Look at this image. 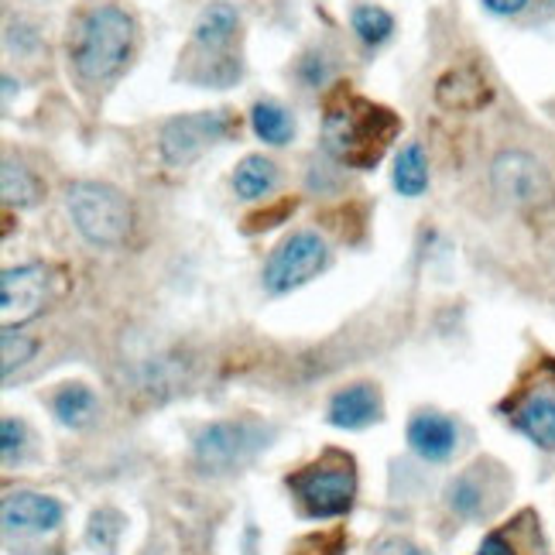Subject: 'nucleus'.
I'll return each mask as SVG.
<instances>
[{
  "label": "nucleus",
  "mask_w": 555,
  "mask_h": 555,
  "mask_svg": "<svg viewBox=\"0 0 555 555\" xmlns=\"http://www.w3.org/2000/svg\"><path fill=\"white\" fill-rule=\"evenodd\" d=\"M241 31V14L233 4H223V0H217V4H209L196 28H192V46L203 49L206 55H217V59H227L223 52L230 49V41L237 38Z\"/></svg>",
  "instance_id": "nucleus-15"
},
{
  "label": "nucleus",
  "mask_w": 555,
  "mask_h": 555,
  "mask_svg": "<svg viewBox=\"0 0 555 555\" xmlns=\"http://www.w3.org/2000/svg\"><path fill=\"white\" fill-rule=\"evenodd\" d=\"M401 131V120L367 96L350 90V82H336L323 103V144L347 168L367 172L374 168Z\"/></svg>",
  "instance_id": "nucleus-1"
},
{
  "label": "nucleus",
  "mask_w": 555,
  "mask_h": 555,
  "mask_svg": "<svg viewBox=\"0 0 555 555\" xmlns=\"http://www.w3.org/2000/svg\"><path fill=\"white\" fill-rule=\"evenodd\" d=\"M0 350H4V364H0V371H4V380H8L14 374V367L28 364V360L35 357L38 339H31L25 333H14V330H4V336H0Z\"/></svg>",
  "instance_id": "nucleus-26"
},
{
  "label": "nucleus",
  "mask_w": 555,
  "mask_h": 555,
  "mask_svg": "<svg viewBox=\"0 0 555 555\" xmlns=\"http://www.w3.org/2000/svg\"><path fill=\"white\" fill-rule=\"evenodd\" d=\"M326 261H330V250L323 237L312 230H298L271 250V258L264 264V288L271 295H285L298 285L312 282V278L326 268Z\"/></svg>",
  "instance_id": "nucleus-6"
},
{
  "label": "nucleus",
  "mask_w": 555,
  "mask_h": 555,
  "mask_svg": "<svg viewBox=\"0 0 555 555\" xmlns=\"http://www.w3.org/2000/svg\"><path fill=\"white\" fill-rule=\"evenodd\" d=\"M347 552V528H326V531H312V535H302L288 555H344Z\"/></svg>",
  "instance_id": "nucleus-25"
},
{
  "label": "nucleus",
  "mask_w": 555,
  "mask_h": 555,
  "mask_svg": "<svg viewBox=\"0 0 555 555\" xmlns=\"http://www.w3.org/2000/svg\"><path fill=\"white\" fill-rule=\"evenodd\" d=\"M274 182H278V168L264 155H247L237 165V172H233V189H237L241 199H264L274 189Z\"/></svg>",
  "instance_id": "nucleus-18"
},
{
  "label": "nucleus",
  "mask_w": 555,
  "mask_h": 555,
  "mask_svg": "<svg viewBox=\"0 0 555 555\" xmlns=\"http://www.w3.org/2000/svg\"><path fill=\"white\" fill-rule=\"evenodd\" d=\"M285 487L306 518H344L357 498V460L344 450H326L288 474Z\"/></svg>",
  "instance_id": "nucleus-3"
},
{
  "label": "nucleus",
  "mask_w": 555,
  "mask_h": 555,
  "mask_svg": "<svg viewBox=\"0 0 555 555\" xmlns=\"http://www.w3.org/2000/svg\"><path fill=\"white\" fill-rule=\"evenodd\" d=\"M288 209H295V203H282V206L271 209V212H258V217H250V227L247 230L254 233V230H261V227H274V220H282Z\"/></svg>",
  "instance_id": "nucleus-29"
},
{
  "label": "nucleus",
  "mask_w": 555,
  "mask_h": 555,
  "mask_svg": "<svg viewBox=\"0 0 555 555\" xmlns=\"http://www.w3.org/2000/svg\"><path fill=\"white\" fill-rule=\"evenodd\" d=\"M271 436L274 429L261 418H223L206 425L196 442H192V453H196V463L209 469V474H230V469H241L250 460H258L271 446Z\"/></svg>",
  "instance_id": "nucleus-5"
},
{
  "label": "nucleus",
  "mask_w": 555,
  "mask_h": 555,
  "mask_svg": "<svg viewBox=\"0 0 555 555\" xmlns=\"http://www.w3.org/2000/svg\"><path fill=\"white\" fill-rule=\"evenodd\" d=\"M436 100H439V106H446V111L469 114V111H480V106L490 100V87L474 66H460L436 82Z\"/></svg>",
  "instance_id": "nucleus-16"
},
{
  "label": "nucleus",
  "mask_w": 555,
  "mask_h": 555,
  "mask_svg": "<svg viewBox=\"0 0 555 555\" xmlns=\"http://www.w3.org/2000/svg\"><path fill=\"white\" fill-rule=\"evenodd\" d=\"M49 285L52 278L46 264H21L0 274V323L4 330L35 319L49 298Z\"/></svg>",
  "instance_id": "nucleus-9"
},
{
  "label": "nucleus",
  "mask_w": 555,
  "mask_h": 555,
  "mask_svg": "<svg viewBox=\"0 0 555 555\" xmlns=\"http://www.w3.org/2000/svg\"><path fill=\"white\" fill-rule=\"evenodd\" d=\"M326 418H330V425H336V429H347V433L367 429V425L384 418L380 391L374 388V384H350V388L333 395Z\"/></svg>",
  "instance_id": "nucleus-13"
},
{
  "label": "nucleus",
  "mask_w": 555,
  "mask_h": 555,
  "mask_svg": "<svg viewBox=\"0 0 555 555\" xmlns=\"http://www.w3.org/2000/svg\"><path fill=\"white\" fill-rule=\"evenodd\" d=\"M511 409V425L518 433H525L542 450H555V398L545 391H521V398H515V404H504Z\"/></svg>",
  "instance_id": "nucleus-14"
},
{
  "label": "nucleus",
  "mask_w": 555,
  "mask_h": 555,
  "mask_svg": "<svg viewBox=\"0 0 555 555\" xmlns=\"http://www.w3.org/2000/svg\"><path fill=\"white\" fill-rule=\"evenodd\" d=\"M371 555H429L422 545H415L412 539H404V535H384L374 542Z\"/></svg>",
  "instance_id": "nucleus-28"
},
{
  "label": "nucleus",
  "mask_w": 555,
  "mask_h": 555,
  "mask_svg": "<svg viewBox=\"0 0 555 555\" xmlns=\"http://www.w3.org/2000/svg\"><path fill=\"white\" fill-rule=\"evenodd\" d=\"M124 528H127V518L120 515L117 507H100L90 515V525H87V545L93 552H106L114 555L120 548V539H124Z\"/></svg>",
  "instance_id": "nucleus-23"
},
{
  "label": "nucleus",
  "mask_w": 555,
  "mask_h": 555,
  "mask_svg": "<svg viewBox=\"0 0 555 555\" xmlns=\"http://www.w3.org/2000/svg\"><path fill=\"white\" fill-rule=\"evenodd\" d=\"M552 4H555V0H552Z\"/></svg>",
  "instance_id": "nucleus-31"
},
{
  "label": "nucleus",
  "mask_w": 555,
  "mask_h": 555,
  "mask_svg": "<svg viewBox=\"0 0 555 555\" xmlns=\"http://www.w3.org/2000/svg\"><path fill=\"white\" fill-rule=\"evenodd\" d=\"M230 131V114L227 111H203V114H179L165 120L158 134V152L162 162L172 168H185L196 162L209 144L223 141Z\"/></svg>",
  "instance_id": "nucleus-7"
},
{
  "label": "nucleus",
  "mask_w": 555,
  "mask_h": 555,
  "mask_svg": "<svg viewBox=\"0 0 555 555\" xmlns=\"http://www.w3.org/2000/svg\"><path fill=\"white\" fill-rule=\"evenodd\" d=\"M501 490H504L501 469L494 463L480 460L450 480V487H446V504H450L453 515H460L466 521H480L501 504Z\"/></svg>",
  "instance_id": "nucleus-10"
},
{
  "label": "nucleus",
  "mask_w": 555,
  "mask_h": 555,
  "mask_svg": "<svg viewBox=\"0 0 555 555\" xmlns=\"http://www.w3.org/2000/svg\"><path fill=\"white\" fill-rule=\"evenodd\" d=\"M350 25L357 31L360 41H367V46H380V41H388L391 31H395V17L384 11V8H374V4H360L353 8L350 14Z\"/></svg>",
  "instance_id": "nucleus-24"
},
{
  "label": "nucleus",
  "mask_w": 555,
  "mask_h": 555,
  "mask_svg": "<svg viewBox=\"0 0 555 555\" xmlns=\"http://www.w3.org/2000/svg\"><path fill=\"white\" fill-rule=\"evenodd\" d=\"M25 422H17V418H4V425H0V450H4V466L14 463V456H21V450H25Z\"/></svg>",
  "instance_id": "nucleus-27"
},
{
  "label": "nucleus",
  "mask_w": 555,
  "mask_h": 555,
  "mask_svg": "<svg viewBox=\"0 0 555 555\" xmlns=\"http://www.w3.org/2000/svg\"><path fill=\"white\" fill-rule=\"evenodd\" d=\"M0 189H4V203L8 206H35L41 199V182L31 176V168H25L14 158H4V172H0Z\"/></svg>",
  "instance_id": "nucleus-22"
},
{
  "label": "nucleus",
  "mask_w": 555,
  "mask_h": 555,
  "mask_svg": "<svg viewBox=\"0 0 555 555\" xmlns=\"http://www.w3.org/2000/svg\"><path fill=\"white\" fill-rule=\"evenodd\" d=\"M250 127H254V134H258L264 144H274V147L288 144L292 134H295V120L288 117V111H285V106L271 103V100L254 103V111H250Z\"/></svg>",
  "instance_id": "nucleus-21"
},
{
  "label": "nucleus",
  "mask_w": 555,
  "mask_h": 555,
  "mask_svg": "<svg viewBox=\"0 0 555 555\" xmlns=\"http://www.w3.org/2000/svg\"><path fill=\"white\" fill-rule=\"evenodd\" d=\"M490 185L511 206H539L552 196L545 165L528 152H501L490 165Z\"/></svg>",
  "instance_id": "nucleus-8"
},
{
  "label": "nucleus",
  "mask_w": 555,
  "mask_h": 555,
  "mask_svg": "<svg viewBox=\"0 0 555 555\" xmlns=\"http://www.w3.org/2000/svg\"><path fill=\"white\" fill-rule=\"evenodd\" d=\"M52 412L62 425L82 429V425H87L96 412V395L87 388V384H66V388L52 398Z\"/></svg>",
  "instance_id": "nucleus-20"
},
{
  "label": "nucleus",
  "mask_w": 555,
  "mask_h": 555,
  "mask_svg": "<svg viewBox=\"0 0 555 555\" xmlns=\"http://www.w3.org/2000/svg\"><path fill=\"white\" fill-rule=\"evenodd\" d=\"M456 422L442 412H415L409 422V446L425 463H446L456 453Z\"/></svg>",
  "instance_id": "nucleus-12"
},
{
  "label": "nucleus",
  "mask_w": 555,
  "mask_h": 555,
  "mask_svg": "<svg viewBox=\"0 0 555 555\" xmlns=\"http://www.w3.org/2000/svg\"><path fill=\"white\" fill-rule=\"evenodd\" d=\"M525 4L528 0H483V8L490 11V14H518V11H525Z\"/></svg>",
  "instance_id": "nucleus-30"
},
{
  "label": "nucleus",
  "mask_w": 555,
  "mask_h": 555,
  "mask_svg": "<svg viewBox=\"0 0 555 555\" xmlns=\"http://www.w3.org/2000/svg\"><path fill=\"white\" fill-rule=\"evenodd\" d=\"M134 17L117 4H96L82 14L73 38V66L87 82L114 79L134 52Z\"/></svg>",
  "instance_id": "nucleus-2"
},
{
  "label": "nucleus",
  "mask_w": 555,
  "mask_h": 555,
  "mask_svg": "<svg viewBox=\"0 0 555 555\" xmlns=\"http://www.w3.org/2000/svg\"><path fill=\"white\" fill-rule=\"evenodd\" d=\"M0 518H4L8 535H14V531L17 535H46V531H55L62 525L66 507L49 494L14 490V494H8L4 504H0Z\"/></svg>",
  "instance_id": "nucleus-11"
},
{
  "label": "nucleus",
  "mask_w": 555,
  "mask_h": 555,
  "mask_svg": "<svg viewBox=\"0 0 555 555\" xmlns=\"http://www.w3.org/2000/svg\"><path fill=\"white\" fill-rule=\"evenodd\" d=\"M542 548V531L531 511H521L515 521L494 528L477 548V555H535Z\"/></svg>",
  "instance_id": "nucleus-17"
},
{
  "label": "nucleus",
  "mask_w": 555,
  "mask_h": 555,
  "mask_svg": "<svg viewBox=\"0 0 555 555\" xmlns=\"http://www.w3.org/2000/svg\"><path fill=\"white\" fill-rule=\"evenodd\" d=\"M425 185H429V162H425V152L422 144L412 141L401 147V155L395 158V189L401 192V196H422Z\"/></svg>",
  "instance_id": "nucleus-19"
},
{
  "label": "nucleus",
  "mask_w": 555,
  "mask_h": 555,
  "mask_svg": "<svg viewBox=\"0 0 555 555\" xmlns=\"http://www.w3.org/2000/svg\"><path fill=\"white\" fill-rule=\"evenodd\" d=\"M66 209L76 230L93 247H120L131 237L134 212L120 189L106 182H76L66 192Z\"/></svg>",
  "instance_id": "nucleus-4"
}]
</instances>
